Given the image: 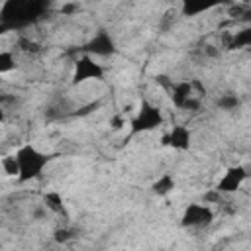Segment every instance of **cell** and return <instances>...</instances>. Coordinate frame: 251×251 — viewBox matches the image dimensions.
Masks as SVG:
<instances>
[{"label":"cell","mask_w":251,"mask_h":251,"mask_svg":"<svg viewBox=\"0 0 251 251\" xmlns=\"http://www.w3.org/2000/svg\"><path fill=\"white\" fill-rule=\"evenodd\" d=\"M47 251H53V249H47Z\"/></svg>","instance_id":"cell-21"},{"label":"cell","mask_w":251,"mask_h":251,"mask_svg":"<svg viewBox=\"0 0 251 251\" xmlns=\"http://www.w3.org/2000/svg\"><path fill=\"white\" fill-rule=\"evenodd\" d=\"M190 139H192V133L186 126H173L171 131L163 135L161 143L171 149H176V151H186V149H190Z\"/></svg>","instance_id":"cell-8"},{"label":"cell","mask_w":251,"mask_h":251,"mask_svg":"<svg viewBox=\"0 0 251 251\" xmlns=\"http://www.w3.org/2000/svg\"><path fill=\"white\" fill-rule=\"evenodd\" d=\"M82 55H90V57H110L114 55L118 49H116V41L114 37L106 31V29H98L82 47H80Z\"/></svg>","instance_id":"cell-5"},{"label":"cell","mask_w":251,"mask_h":251,"mask_svg":"<svg viewBox=\"0 0 251 251\" xmlns=\"http://www.w3.org/2000/svg\"><path fill=\"white\" fill-rule=\"evenodd\" d=\"M16 161H18V180L20 182H27L33 178H39L45 165L51 161V155L39 151L33 145H22L16 153H14Z\"/></svg>","instance_id":"cell-2"},{"label":"cell","mask_w":251,"mask_h":251,"mask_svg":"<svg viewBox=\"0 0 251 251\" xmlns=\"http://www.w3.org/2000/svg\"><path fill=\"white\" fill-rule=\"evenodd\" d=\"M2 167H4V173H6V175H10V176H18V161H16L14 155L4 157Z\"/></svg>","instance_id":"cell-16"},{"label":"cell","mask_w":251,"mask_h":251,"mask_svg":"<svg viewBox=\"0 0 251 251\" xmlns=\"http://www.w3.org/2000/svg\"><path fill=\"white\" fill-rule=\"evenodd\" d=\"M247 178V169L243 165H235V167H229L224 176L218 180V186H216V192H235L241 188V184L245 182Z\"/></svg>","instance_id":"cell-7"},{"label":"cell","mask_w":251,"mask_h":251,"mask_svg":"<svg viewBox=\"0 0 251 251\" xmlns=\"http://www.w3.org/2000/svg\"><path fill=\"white\" fill-rule=\"evenodd\" d=\"M75 10H78V4H65V6L61 8L63 14H73Z\"/></svg>","instance_id":"cell-19"},{"label":"cell","mask_w":251,"mask_h":251,"mask_svg":"<svg viewBox=\"0 0 251 251\" xmlns=\"http://www.w3.org/2000/svg\"><path fill=\"white\" fill-rule=\"evenodd\" d=\"M171 98L176 108H198V100L192 98L190 80H180L171 86Z\"/></svg>","instance_id":"cell-9"},{"label":"cell","mask_w":251,"mask_h":251,"mask_svg":"<svg viewBox=\"0 0 251 251\" xmlns=\"http://www.w3.org/2000/svg\"><path fill=\"white\" fill-rule=\"evenodd\" d=\"M73 237V231L71 229H67V227H63V229H57L55 231V241H59V243H65V241H69Z\"/></svg>","instance_id":"cell-17"},{"label":"cell","mask_w":251,"mask_h":251,"mask_svg":"<svg viewBox=\"0 0 251 251\" xmlns=\"http://www.w3.org/2000/svg\"><path fill=\"white\" fill-rule=\"evenodd\" d=\"M102 78H104V67L100 63H96L94 57L80 55L75 61V69H73V76H71L73 84H82L86 80H102Z\"/></svg>","instance_id":"cell-4"},{"label":"cell","mask_w":251,"mask_h":251,"mask_svg":"<svg viewBox=\"0 0 251 251\" xmlns=\"http://www.w3.org/2000/svg\"><path fill=\"white\" fill-rule=\"evenodd\" d=\"M16 69V57L12 51H0V75L12 73Z\"/></svg>","instance_id":"cell-14"},{"label":"cell","mask_w":251,"mask_h":251,"mask_svg":"<svg viewBox=\"0 0 251 251\" xmlns=\"http://www.w3.org/2000/svg\"><path fill=\"white\" fill-rule=\"evenodd\" d=\"M20 45H25V47H24L25 51H39V45H37V43H33V41H27V39H22V41H20Z\"/></svg>","instance_id":"cell-18"},{"label":"cell","mask_w":251,"mask_h":251,"mask_svg":"<svg viewBox=\"0 0 251 251\" xmlns=\"http://www.w3.org/2000/svg\"><path fill=\"white\" fill-rule=\"evenodd\" d=\"M4 118H6V116H4V110H2V108H0V124H2V122H4Z\"/></svg>","instance_id":"cell-20"},{"label":"cell","mask_w":251,"mask_h":251,"mask_svg":"<svg viewBox=\"0 0 251 251\" xmlns=\"http://www.w3.org/2000/svg\"><path fill=\"white\" fill-rule=\"evenodd\" d=\"M153 192L157 194V196H167L169 192H173V188H175V178H173V175H161L155 182H153Z\"/></svg>","instance_id":"cell-10"},{"label":"cell","mask_w":251,"mask_h":251,"mask_svg":"<svg viewBox=\"0 0 251 251\" xmlns=\"http://www.w3.org/2000/svg\"><path fill=\"white\" fill-rule=\"evenodd\" d=\"M163 122H165V116H163L161 108L151 104L149 100H143L139 110H137V114H135V118L129 124V135L151 131V129L163 126Z\"/></svg>","instance_id":"cell-3"},{"label":"cell","mask_w":251,"mask_h":251,"mask_svg":"<svg viewBox=\"0 0 251 251\" xmlns=\"http://www.w3.org/2000/svg\"><path fill=\"white\" fill-rule=\"evenodd\" d=\"M49 4L45 0H8L0 8V25L6 31L22 29L43 18Z\"/></svg>","instance_id":"cell-1"},{"label":"cell","mask_w":251,"mask_h":251,"mask_svg":"<svg viewBox=\"0 0 251 251\" xmlns=\"http://www.w3.org/2000/svg\"><path fill=\"white\" fill-rule=\"evenodd\" d=\"M43 202H45L47 210H51V212H55V214H65V216H67L65 202H63V196H61L59 192H55V190L47 192V194L43 196Z\"/></svg>","instance_id":"cell-11"},{"label":"cell","mask_w":251,"mask_h":251,"mask_svg":"<svg viewBox=\"0 0 251 251\" xmlns=\"http://www.w3.org/2000/svg\"><path fill=\"white\" fill-rule=\"evenodd\" d=\"M239 104H241V100H239L235 94H231V92L222 94V96L218 98V108H220V110H226V112L237 110V108H239Z\"/></svg>","instance_id":"cell-13"},{"label":"cell","mask_w":251,"mask_h":251,"mask_svg":"<svg viewBox=\"0 0 251 251\" xmlns=\"http://www.w3.org/2000/svg\"><path fill=\"white\" fill-rule=\"evenodd\" d=\"M212 6L210 4H182V14L184 16H198V14H202V12H206V10H210Z\"/></svg>","instance_id":"cell-15"},{"label":"cell","mask_w":251,"mask_h":251,"mask_svg":"<svg viewBox=\"0 0 251 251\" xmlns=\"http://www.w3.org/2000/svg\"><path fill=\"white\" fill-rule=\"evenodd\" d=\"M214 222V212L204 204H188L182 212V227H206Z\"/></svg>","instance_id":"cell-6"},{"label":"cell","mask_w":251,"mask_h":251,"mask_svg":"<svg viewBox=\"0 0 251 251\" xmlns=\"http://www.w3.org/2000/svg\"><path fill=\"white\" fill-rule=\"evenodd\" d=\"M251 45V27H243L241 31H235V35L229 39L227 49H243Z\"/></svg>","instance_id":"cell-12"}]
</instances>
